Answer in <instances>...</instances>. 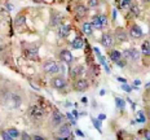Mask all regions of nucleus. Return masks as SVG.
<instances>
[{
	"mask_svg": "<svg viewBox=\"0 0 150 140\" xmlns=\"http://www.w3.org/2000/svg\"><path fill=\"white\" fill-rule=\"evenodd\" d=\"M129 35L132 36L133 39H139L142 36V30L140 26H137V25H133L132 27L129 29Z\"/></svg>",
	"mask_w": 150,
	"mask_h": 140,
	"instance_id": "9",
	"label": "nucleus"
},
{
	"mask_svg": "<svg viewBox=\"0 0 150 140\" xmlns=\"http://www.w3.org/2000/svg\"><path fill=\"white\" fill-rule=\"evenodd\" d=\"M149 55H150V53H149Z\"/></svg>",
	"mask_w": 150,
	"mask_h": 140,
	"instance_id": "41",
	"label": "nucleus"
},
{
	"mask_svg": "<svg viewBox=\"0 0 150 140\" xmlns=\"http://www.w3.org/2000/svg\"><path fill=\"white\" fill-rule=\"evenodd\" d=\"M83 71H84V68L83 66H75V68H73L71 69V71H70V75L73 77V78H78L80 75V74H83Z\"/></svg>",
	"mask_w": 150,
	"mask_h": 140,
	"instance_id": "14",
	"label": "nucleus"
},
{
	"mask_svg": "<svg viewBox=\"0 0 150 140\" xmlns=\"http://www.w3.org/2000/svg\"><path fill=\"white\" fill-rule=\"evenodd\" d=\"M132 5V0H120V8L122 9H129Z\"/></svg>",
	"mask_w": 150,
	"mask_h": 140,
	"instance_id": "22",
	"label": "nucleus"
},
{
	"mask_svg": "<svg viewBox=\"0 0 150 140\" xmlns=\"http://www.w3.org/2000/svg\"><path fill=\"white\" fill-rule=\"evenodd\" d=\"M87 13H88V8H87L86 5H83V4H78L76 7H75V14H76L79 18L86 17Z\"/></svg>",
	"mask_w": 150,
	"mask_h": 140,
	"instance_id": "10",
	"label": "nucleus"
},
{
	"mask_svg": "<svg viewBox=\"0 0 150 140\" xmlns=\"http://www.w3.org/2000/svg\"><path fill=\"white\" fill-rule=\"evenodd\" d=\"M93 29L96 30H102V26H101V22H100V17L98 16H95V17L92 18V22H91Z\"/></svg>",
	"mask_w": 150,
	"mask_h": 140,
	"instance_id": "18",
	"label": "nucleus"
},
{
	"mask_svg": "<svg viewBox=\"0 0 150 140\" xmlns=\"http://www.w3.org/2000/svg\"><path fill=\"white\" fill-rule=\"evenodd\" d=\"M7 132H8L9 135H11V136H12V138H13V139H17L18 136L21 135V134H20V131H18L17 129H13V127H12V129H9V130H7Z\"/></svg>",
	"mask_w": 150,
	"mask_h": 140,
	"instance_id": "21",
	"label": "nucleus"
},
{
	"mask_svg": "<svg viewBox=\"0 0 150 140\" xmlns=\"http://www.w3.org/2000/svg\"><path fill=\"white\" fill-rule=\"evenodd\" d=\"M64 121H65V117H64V114L61 113V112H58V110H54L52 113V117H51V124L53 127H58V126H61L62 123H64Z\"/></svg>",
	"mask_w": 150,
	"mask_h": 140,
	"instance_id": "2",
	"label": "nucleus"
},
{
	"mask_svg": "<svg viewBox=\"0 0 150 140\" xmlns=\"http://www.w3.org/2000/svg\"><path fill=\"white\" fill-rule=\"evenodd\" d=\"M60 58L65 62V64H71L74 60L73 55H71V52L69 51V49H62L61 53H60Z\"/></svg>",
	"mask_w": 150,
	"mask_h": 140,
	"instance_id": "8",
	"label": "nucleus"
},
{
	"mask_svg": "<svg viewBox=\"0 0 150 140\" xmlns=\"http://www.w3.org/2000/svg\"><path fill=\"white\" fill-rule=\"evenodd\" d=\"M140 83H141V82H140V80H139V79H136V80H135V85H137V86H139V85H140Z\"/></svg>",
	"mask_w": 150,
	"mask_h": 140,
	"instance_id": "38",
	"label": "nucleus"
},
{
	"mask_svg": "<svg viewBox=\"0 0 150 140\" xmlns=\"http://www.w3.org/2000/svg\"><path fill=\"white\" fill-rule=\"evenodd\" d=\"M11 100H12V107H13V108H17L18 105L21 104V101H22V100H21V97L17 95V93H13V95H12Z\"/></svg>",
	"mask_w": 150,
	"mask_h": 140,
	"instance_id": "19",
	"label": "nucleus"
},
{
	"mask_svg": "<svg viewBox=\"0 0 150 140\" xmlns=\"http://www.w3.org/2000/svg\"><path fill=\"white\" fill-rule=\"evenodd\" d=\"M93 124H95V127H97V130H98L100 132H101V124H100V121L93 119Z\"/></svg>",
	"mask_w": 150,
	"mask_h": 140,
	"instance_id": "29",
	"label": "nucleus"
},
{
	"mask_svg": "<svg viewBox=\"0 0 150 140\" xmlns=\"http://www.w3.org/2000/svg\"><path fill=\"white\" fill-rule=\"evenodd\" d=\"M69 33H70V26H69V25H62L60 29H58V35H60V38H66L69 35Z\"/></svg>",
	"mask_w": 150,
	"mask_h": 140,
	"instance_id": "13",
	"label": "nucleus"
},
{
	"mask_svg": "<svg viewBox=\"0 0 150 140\" xmlns=\"http://www.w3.org/2000/svg\"><path fill=\"white\" fill-rule=\"evenodd\" d=\"M115 39H118L119 42H126L127 40V33L122 29L115 30Z\"/></svg>",
	"mask_w": 150,
	"mask_h": 140,
	"instance_id": "12",
	"label": "nucleus"
},
{
	"mask_svg": "<svg viewBox=\"0 0 150 140\" xmlns=\"http://www.w3.org/2000/svg\"><path fill=\"white\" fill-rule=\"evenodd\" d=\"M139 121L140 122H145V117H144V114H142V112H139Z\"/></svg>",
	"mask_w": 150,
	"mask_h": 140,
	"instance_id": "32",
	"label": "nucleus"
},
{
	"mask_svg": "<svg viewBox=\"0 0 150 140\" xmlns=\"http://www.w3.org/2000/svg\"><path fill=\"white\" fill-rule=\"evenodd\" d=\"M51 86L56 90H62L67 86V82L64 77H53L51 79Z\"/></svg>",
	"mask_w": 150,
	"mask_h": 140,
	"instance_id": "3",
	"label": "nucleus"
},
{
	"mask_svg": "<svg viewBox=\"0 0 150 140\" xmlns=\"http://www.w3.org/2000/svg\"><path fill=\"white\" fill-rule=\"evenodd\" d=\"M76 134H78L79 136H84V134H83L82 131H80V130H76Z\"/></svg>",
	"mask_w": 150,
	"mask_h": 140,
	"instance_id": "37",
	"label": "nucleus"
},
{
	"mask_svg": "<svg viewBox=\"0 0 150 140\" xmlns=\"http://www.w3.org/2000/svg\"><path fill=\"white\" fill-rule=\"evenodd\" d=\"M124 56L126 60H129V61H136L139 60V56H140V52L135 48H129V49H126V51L122 53Z\"/></svg>",
	"mask_w": 150,
	"mask_h": 140,
	"instance_id": "5",
	"label": "nucleus"
},
{
	"mask_svg": "<svg viewBox=\"0 0 150 140\" xmlns=\"http://www.w3.org/2000/svg\"><path fill=\"white\" fill-rule=\"evenodd\" d=\"M22 140H31V138L29 135H26V134H23V135H22Z\"/></svg>",
	"mask_w": 150,
	"mask_h": 140,
	"instance_id": "35",
	"label": "nucleus"
},
{
	"mask_svg": "<svg viewBox=\"0 0 150 140\" xmlns=\"http://www.w3.org/2000/svg\"><path fill=\"white\" fill-rule=\"evenodd\" d=\"M26 57L30 58V60L38 58V51H36V49H27V51H26Z\"/></svg>",
	"mask_w": 150,
	"mask_h": 140,
	"instance_id": "20",
	"label": "nucleus"
},
{
	"mask_svg": "<svg viewBox=\"0 0 150 140\" xmlns=\"http://www.w3.org/2000/svg\"><path fill=\"white\" fill-rule=\"evenodd\" d=\"M67 118H69V119H70V121H71V123H73V124H75V119H74V118H73V116H71V114H70V113H67Z\"/></svg>",
	"mask_w": 150,
	"mask_h": 140,
	"instance_id": "34",
	"label": "nucleus"
},
{
	"mask_svg": "<svg viewBox=\"0 0 150 140\" xmlns=\"http://www.w3.org/2000/svg\"><path fill=\"white\" fill-rule=\"evenodd\" d=\"M144 138L146 140H150V130H145L144 131Z\"/></svg>",
	"mask_w": 150,
	"mask_h": 140,
	"instance_id": "30",
	"label": "nucleus"
},
{
	"mask_svg": "<svg viewBox=\"0 0 150 140\" xmlns=\"http://www.w3.org/2000/svg\"><path fill=\"white\" fill-rule=\"evenodd\" d=\"M29 113L33 118H42L44 116V109L40 107V105H33L29 109Z\"/></svg>",
	"mask_w": 150,
	"mask_h": 140,
	"instance_id": "6",
	"label": "nucleus"
},
{
	"mask_svg": "<svg viewBox=\"0 0 150 140\" xmlns=\"http://www.w3.org/2000/svg\"><path fill=\"white\" fill-rule=\"evenodd\" d=\"M101 43L105 48H110L112 45V43H114V38H112L110 34H104L101 38Z\"/></svg>",
	"mask_w": 150,
	"mask_h": 140,
	"instance_id": "11",
	"label": "nucleus"
},
{
	"mask_svg": "<svg viewBox=\"0 0 150 140\" xmlns=\"http://www.w3.org/2000/svg\"><path fill=\"white\" fill-rule=\"evenodd\" d=\"M88 87H89V83L87 79H84V78H76V79H75L74 88L76 90V91L83 92V91H86Z\"/></svg>",
	"mask_w": 150,
	"mask_h": 140,
	"instance_id": "4",
	"label": "nucleus"
},
{
	"mask_svg": "<svg viewBox=\"0 0 150 140\" xmlns=\"http://www.w3.org/2000/svg\"><path fill=\"white\" fill-rule=\"evenodd\" d=\"M1 138H3V140H14L7 131H3V132H1Z\"/></svg>",
	"mask_w": 150,
	"mask_h": 140,
	"instance_id": "27",
	"label": "nucleus"
},
{
	"mask_svg": "<svg viewBox=\"0 0 150 140\" xmlns=\"http://www.w3.org/2000/svg\"><path fill=\"white\" fill-rule=\"evenodd\" d=\"M100 17V22H101V26H102V29H104V27H106L108 26V17H106V16H98Z\"/></svg>",
	"mask_w": 150,
	"mask_h": 140,
	"instance_id": "23",
	"label": "nucleus"
},
{
	"mask_svg": "<svg viewBox=\"0 0 150 140\" xmlns=\"http://www.w3.org/2000/svg\"><path fill=\"white\" fill-rule=\"evenodd\" d=\"M83 45H84V42H83V39L82 38H75L73 42H71V47H73L74 49H80V48H83Z\"/></svg>",
	"mask_w": 150,
	"mask_h": 140,
	"instance_id": "16",
	"label": "nucleus"
},
{
	"mask_svg": "<svg viewBox=\"0 0 150 140\" xmlns=\"http://www.w3.org/2000/svg\"><path fill=\"white\" fill-rule=\"evenodd\" d=\"M122 88H123L126 92H131V91H132V88H131V87L128 86V85H126V83H124V85L122 86Z\"/></svg>",
	"mask_w": 150,
	"mask_h": 140,
	"instance_id": "31",
	"label": "nucleus"
},
{
	"mask_svg": "<svg viewBox=\"0 0 150 140\" xmlns=\"http://www.w3.org/2000/svg\"><path fill=\"white\" fill-rule=\"evenodd\" d=\"M115 101H117V107H118V108H120V109L124 108V101L122 100V99L117 97V99H115Z\"/></svg>",
	"mask_w": 150,
	"mask_h": 140,
	"instance_id": "28",
	"label": "nucleus"
},
{
	"mask_svg": "<svg viewBox=\"0 0 150 140\" xmlns=\"http://www.w3.org/2000/svg\"><path fill=\"white\" fill-rule=\"evenodd\" d=\"M110 58L114 62H119L122 60V53L119 51H117V49H112V51L110 52Z\"/></svg>",
	"mask_w": 150,
	"mask_h": 140,
	"instance_id": "17",
	"label": "nucleus"
},
{
	"mask_svg": "<svg viewBox=\"0 0 150 140\" xmlns=\"http://www.w3.org/2000/svg\"><path fill=\"white\" fill-rule=\"evenodd\" d=\"M118 80H119V82H122V83H123V85H124V83H126V82H127V80H126V79H124V78H120V77H119V78H118Z\"/></svg>",
	"mask_w": 150,
	"mask_h": 140,
	"instance_id": "36",
	"label": "nucleus"
},
{
	"mask_svg": "<svg viewBox=\"0 0 150 140\" xmlns=\"http://www.w3.org/2000/svg\"><path fill=\"white\" fill-rule=\"evenodd\" d=\"M43 70L47 74H57L61 70V68L58 65V62H56V61H45L43 64Z\"/></svg>",
	"mask_w": 150,
	"mask_h": 140,
	"instance_id": "1",
	"label": "nucleus"
},
{
	"mask_svg": "<svg viewBox=\"0 0 150 140\" xmlns=\"http://www.w3.org/2000/svg\"><path fill=\"white\" fill-rule=\"evenodd\" d=\"M71 132V129H70V124L69 123H62L61 126H58V130H57V134L58 136H61V138H67L69 135H70Z\"/></svg>",
	"mask_w": 150,
	"mask_h": 140,
	"instance_id": "7",
	"label": "nucleus"
},
{
	"mask_svg": "<svg viewBox=\"0 0 150 140\" xmlns=\"http://www.w3.org/2000/svg\"><path fill=\"white\" fill-rule=\"evenodd\" d=\"M33 140H47V139L42 138V136H39V135H34L33 136Z\"/></svg>",
	"mask_w": 150,
	"mask_h": 140,
	"instance_id": "33",
	"label": "nucleus"
},
{
	"mask_svg": "<svg viewBox=\"0 0 150 140\" xmlns=\"http://www.w3.org/2000/svg\"><path fill=\"white\" fill-rule=\"evenodd\" d=\"M82 31L86 35H91V34L93 33V27L92 25H91V22H83L82 23Z\"/></svg>",
	"mask_w": 150,
	"mask_h": 140,
	"instance_id": "15",
	"label": "nucleus"
},
{
	"mask_svg": "<svg viewBox=\"0 0 150 140\" xmlns=\"http://www.w3.org/2000/svg\"><path fill=\"white\" fill-rule=\"evenodd\" d=\"M132 140H139V139H132Z\"/></svg>",
	"mask_w": 150,
	"mask_h": 140,
	"instance_id": "40",
	"label": "nucleus"
},
{
	"mask_svg": "<svg viewBox=\"0 0 150 140\" xmlns=\"http://www.w3.org/2000/svg\"><path fill=\"white\" fill-rule=\"evenodd\" d=\"M88 7H89V8H96V7H98V0H88Z\"/></svg>",
	"mask_w": 150,
	"mask_h": 140,
	"instance_id": "26",
	"label": "nucleus"
},
{
	"mask_svg": "<svg viewBox=\"0 0 150 140\" xmlns=\"http://www.w3.org/2000/svg\"><path fill=\"white\" fill-rule=\"evenodd\" d=\"M58 140H69L67 138H61V139H58Z\"/></svg>",
	"mask_w": 150,
	"mask_h": 140,
	"instance_id": "39",
	"label": "nucleus"
},
{
	"mask_svg": "<svg viewBox=\"0 0 150 140\" xmlns=\"http://www.w3.org/2000/svg\"><path fill=\"white\" fill-rule=\"evenodd\" d=\"M25 23V16H18L17 18H16V25H18V26H21V25Z\"/></svg>",
	"mask_w": 150,
	"mask_h": 140,
	"instance_id": "25",
	"label": "nucleus"
},
{
	"mask_svg": "<svg viewBox=\"0 0 150 140\" xmlns=\"http://www.w3.org/2000/svg\"><path fill=\"white\" fill-rule=\"evenodd\" d=\"M142 52L145 55H149L150 53V43H148V42H145L142 44Z\"/></svg>",
	"mask_w": 150,
	"mask_h": 140,
	"instance_id": "24",
	"label": "nucleus"
}]
</instances>
